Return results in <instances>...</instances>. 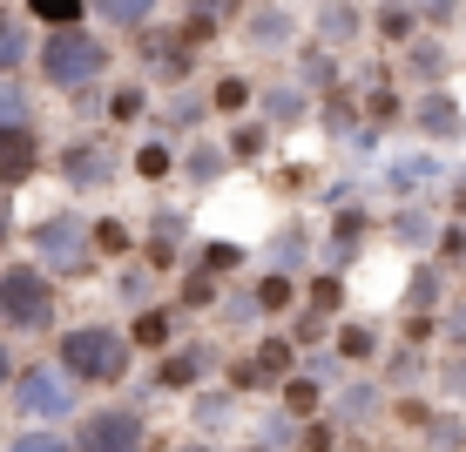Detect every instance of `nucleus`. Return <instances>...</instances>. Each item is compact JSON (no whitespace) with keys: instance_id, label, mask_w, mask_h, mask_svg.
Returning a JSON list of instances; mask_svg holds the SVG:
<instances>
[{"instance_id":"obj_1","label":"nucleus","mask_w":466,"mask_h":452,"mask_svg":"<svg viewBox=\"0 0 466 452\" xmlns=\"http://www.w3.org/2000/svg\"><path fill=\"white\" fill-rule=\"evenodd\" d=\"M41 82L47 88H61V95H82V88H95L108 75V47L95 41V35H82V21L75 27H55V35L41 41Z\"/></svg>"},{"instance_id":"obj_2","label":"nucleus","mask_w":466,"mask_h":452,"mask_svg":"<svg viewBox=\"0 0 466 452\" xmlns=\"http://www.w3.org/2000/svg\"><path fill=\"white\" fill-rule=\"evenodd\" d=\"M61 365L82 385H116L128 371V337L116 325H75V331H61Z\"/></svg>"},{"instance_id":"obj_3","label":"nucleus","mask_w":466,"mask_h":452,"mask_svg":"<svg viewBox=\"0 0 466 452\" xmlns=\"http://www.w3.org/2000/svg\"><path fill=\"white\" fill-rule=\"evenodd\" d=\"M0 317H7L14 331H47L55 325V277L47 270H0Z\"/></svg>"},{"instance_id":"obj_4","label":"nucleus","mask_w":466,"mask_h":452,"mask_svg":"<svg viewBox=\"0 0 466 452\" xmlns=\"http://www.w3.org/2000/svg\"><path fill=\"white\" fill-rule=\"evenodd\" d=\"M35 250H41V264L55 270V277H82L102 244L82 230V216H47V223H35Z\"/></svg>"},{"instance_id":"obj_5","label":"nucleus","mask_w":466,"mask_h":452,"mask_svg":"<svg viewBox=\"0 0 466 452\" xmlns=\"http://www.w3.org/2000/svg\"><path fill=\"white\" fill-rule=\"evenodd\" d=\"M75 371L68 365H27V378H14V406H21V418H68L75 412Z\"/></svg>"},{"instance_id":"obj_6","label":"nucleus","mask_w":466,"mask_h":452,"mask_svg":"<svg viewBox=\"0 0 466 452\" xmlns=\"http://www.w3.org/2000/svg\"><path fill=\"white\" fill-rule=\"evenodd\" d=\"M75 446L82 452H142V412L136 406H102L82 418V432H75Z\"/></svg>"},{"instance_id":"obj_7","label":"nucleus","mask_w":466,"mask_h":452,"mask_svg":"<svg viewBox=\"0 0 466 452\" xmlns=\"http://www.w3.org/2000/svg\"><path fill=\"white\" fill-rule=\"evenodd\" d=\"M116 149H108V142H68V149H61V183H68V189H88V196H95V189H108V183H116Z\"/></svg>"},{"instance_id":"obj_8","label":"nucleus","mask_w":466,"mask_h":452,"mask_svg":"<svg viewBox=\"0 0 466 452\" xmlns=\"http://www.w3.org/2000/svg\"><path fill=\"white\" fill-rule=\"evenodd\" d=\"M41 169V142H35V128L27 122H14V128H0V183H27V176Z\"/></svg>"},{"instance_id":"obj_9","label":"nucleus","mask_w":466,"mask_h":452,"mask_svg":"<svg viewBox=\"0 0 466 452\" xmlns=\"http://www.w3.org/2000/svg\"><path fill=\"white\" fill-rule=\"evenodd\" d=\"M142 68H149L156 82H183V75L197 68V61H189V27L183 35H149L142 41Z\"/></svg>"},{"instance_id":"obj_10","label":"nucleus","mask_w":466,"mask_h":452,"mask_svg":"<svg viewBox=\"0 0 466 452\" xmlns=\"http://www.w3.org/2000/svg\"><path fill=\"white\" fill-rule=\"evenodd\" d=\"M412 128H420V136H460V108H453V95H440V88H426V102L412 108Z\"/></svg>"},{"instance_id":"obj_11","label":"nucleus","mask_w":466,"mask_h":452,"mask_svg":"<svg viewBox=\"0 0 466 452\" xmlns=\"http://www.w3.org/2000/svg\"><path fill=\"white\" fill-rule=\"evenodd\" d=\"M446 68H453V55H446L440 41H412V55H406V75L420 88H440L446 82Z\"/></svg>"},{"instance_id":"obj_12","label":"nucleus","mask_w":466,"mask_h":452,"mask_svg":"<svg viewBox=\"0 0 466 452\" xmlns=\"http://www.w3.org/2000/svg\"><path fill=\"white\" fill-rule=\"evenodd\" d=\"M203 365H210V351H169L163 371H156V385H163V392H189V385L203 378Z\"/></svg>"},{"instance_id":"obj_13","label":"nucleus","mask_w":466,"mask_h":452,"mask_svg":"<svg viewBox=\"0 0 466 452\" xmlns=\"http://www.w3.org/2000/svg\"><path fill=\"white\" fill-rule=\"evenodd\" d=\"M244 41H250V47H278V41H291V14H250V21H244Z\"/></svg>"},{"instance_id":"obj_14","label":"nucleus","mask_w":466,"mask_h":452,"mask_svg":"<svg viewBox=\"0 0 466 452\" xmlns=\"http://www.w3.org/2000/svg\"><path fill=\"white\" fill-rule=\"evenodd\" d=\"M21 61H27V27L14 14H0V75H14Z\"/></svg>"},{"instance_id":"obj_15","label":"nucleus","mask_w":466,"mask_h":452,"mask_svg":"<svg viewBox=\"0 0 466 452\" xmlns=\"http://www.w3.org/2000/svg\"><path fill=\"white\" fill-rule=\"evenodd\" d=\"M149 7H156V0H95V14H102L108 27H142Z\"/></svg>"},{"instance_id":"obj_16","label":"nucleus","mask_w":466,"mask_h":452,"mask_svg":"<svg viewBox=\"0 0 466 452\" xmlns=\"http://www.w3.org/2000/svg\"><path fill=\"white\" fill-rule=\"evenodd\" d=\"M318 35H325V41H345V35H359V7H351V0L325 7V14H318Z\"/></svg>"},{"instance_id":"obj_17","label":"nucleus","mask_w":466,"mask_h":452,"mask_svg":"<svg viewBox=\"0 0 466 452\" xmlns=\"http://www.w3.org/2000/svg\"><path fill=\"white\" fill-rule=\"evenodd\" d=\"M35 108H27V88L14 82V75H0V128H14V122H27Z\"/></svg>"},{"instance_id":"obj_18","label":"nucleus","mask_w":466,"mask_h":452,"mask_svg":"<svg viewBox=\"0 0 466 452\" xmlns=\"http://www.w3.org/2000/svg\"><path fill=\"white\" fill-rule=\"evenodd\" d=\"M264 116L278 122V128L298 122V116H304V88H270V95H264Z\"/></svg>"},{"instance_id":"obj_19","label":"nucleus","mask_w":466,"mask_h":452,"mask_svg":"<svg viewBox=\"0 0 466 452\" xmlns=\"http://www.w3.org/2000/svg\"><path fill=\"white\" fill-rule=\"evenodd\" d=\"M27 14L47 21V27H75L82 21V0H27Z\"/></svg>"},{"instance_id":"obj_20","label":"nucleus","mask_w":466,"mask_h":452,"mask_svg":"<svg viewBox=\"0 0 466 452\" xmlns=\"http://www.w3.org/2000/svg\"><path fill=\"white\" fill-rule=\"evenodd\" d=\"M392 236H399V244H412V250H420V244H432V216H426V209H399Z\"/></svg>"},{"instance_id":"obj_21","label":"nucleus","mask_w":466,"mask_h":452,"mask_svg":"<svg viewBox=\"0 0 466 452\" xmlns=\"http://www.w3.org/2000/svg\"><path fill=\"white\" fill-rule=\"evenodd\" d=\"M183 176H197V183H217V176H223V156L210 149V142H197V149L183 156Z\"/></svg>"},{"instance_id":"obj_22","label":"nucleus","mask_w":466,"mask_h":452,"mask_svg":"<svg viewBox=\"0 0 466 452\" xmlns=\"http://www.w3.org/2000/svg\"><path fill=\"white\" fill-rule=\"evenodd\" d=\"M136 176H142V183H163V176H169V149H163V142H142V149H136Z\"/></svg>"},{"instance_id":"obj_23","label":"nucleus","mask_w":466,"mask_h":452,"mask_svg":"<svg viewBox=\"0 0 466 452\" xmlns=\"http://www.w3.org/2000/svg\"><path fill=\"white\" fill-rule=\"evenodd\" d=\"M7 452H82V446L61 439V432H21V439H14Z\"/></svg>"},{"instance_id":"obj_24","label":"nucleus","mask_w":466,"mask_h":452,"mask_svg":"<svg viewBox=\"0 0 466 452\" xmlns=\"http://www.w3.org/2000/svg\"><path fill=\"white\" fill-rule=\"evenodd\" d=\"M291 277H284V270H278V277H264V284H257V311H284V304H291Z\"/></svg>"},{"instance_id":"obj_25","label":"nucleus","mask_w":466,"mask_h":452,"mask_svg":"<svg viewBox=\"0 0 466 452\" xmlns=\"http://www.w3.org/2000/svg\"><path fill=\"white\" fill-rule=\"evenodd\" d=\"M440 270H420V277H412V290H406V304H412V311H432V304H440Z\"/></svg>"},{"instance_id":"obj_26","label":"nucleus","mask_w":466,"mask_h":452,"mask_svg":"<svg viewBox=\"0 0 466 452\" xmlns=\"http://www.w3.org/2000/svg\"><path fill=\"white\" fill-rule=\"evenodd\" d=\"M136 345H169V317L163 311H142L136 317Z\"/></svg>"},{"instance_id":"obj_27","label":"nucleus","mask_w":466,"mask_h":452,"mask_svg":"<svg viewBox=\"0 0 466 452\" xmlns=\"http://www.w3.org/2000/svg\"><path fill=\"white\" fill-rule=\"evenodd\" d=\"M142 108H149V95H142V88H116V102H108V116H116V122H136Z\"/></svg>"},{"instance_id":"obj_28","label":"nucleus","mask_w":466,"mask_h":452,"mask_svg":"<svg viewBox=\"0 0 466 452\" xmlns=\"http://www.w3.org/2000/svg\"><path fill=\"white\" fill-rule=\"evenodd\" d=\"M385 41H412V27H420V21H412V7H385Z\"/></svg>"},{"instance_id":"obj_29","label":"nucleus","mask_w":466,"mask_h":452,"mask_svg":"<svg viewBox=\"0 0 466 452\" xmlns=\"http://www.w3.org/2000/svg\"><path fill=\"white\" fill-rule=\"evenodd\" d=\"M217 108H223V116H237V108H250V82H237V75H230V82L217 88Z\"/></svg>"},{"instance_id":"obj_30","label":"nucleus","mask_w":466,"mask_h":452,"mask_svg":"<svg viewBox=\"0 0 466 452\" xmlns=\"http://www.w3.org/2000/svg\"><path fill=\"white\" fill-rule=\"evenodd\" d=\"M122 297H128V304H149V270H142V264L122 270Z\"/></svg>"},{"instance_id":"obj_31","label":"nucleus","mask_w":466,"mask_h":452,"mask_svg":"<svg viewBox=\"0 0 466 452\" xmlns=\"http://www.w3.org/2000/svg\"><path fill=\"white\" fill-rule=\"evenodd\" d=\"M284 406H291V412H311V406H318L311 378H284Z\"/></svg>"},{"instance_id":"obj_32","label":"nucleus","mask_w":466,"mask_h":452,"mask_svg":"<svg viewBox=\"0 0 466 452\" xmlns=\"http://www.w3.org/2000/svg\"><path fill=\"white\" fill-rule=\"evenodd\" d=\"M270 256H278V264H304V236H298V230H284L278 244H270Z\"/></svg>"},{"instance_id":"obj_33","label":"nucleus","mask_w":466,"mask_h":452,"mask_svg":"<svg viewBox=\"0 0 466 452\" xmlns=\"http://www.w3.org/2000/svg\"><path fill=\"white\" fill-rule=\"evenodd\" d=\"M304 82H311V88H331V55H304Z\"/></svg>"},{"instance_id":"obj_34","label":"nucleus","mask_w":466,"mask_h":452,"mask_svg":"<svg viewBox=\"0 0 466 452\" xmlns=\"http://www.w3.org/2000/svg\"><path fill=\"white\" fill-rule=\"evenodd\" d=\"M339 351H345V358H372V337H365L359 325H345V337H339Z\"/></svg>"},{"instance_id":"obj_35","label":"nucleus","mask_w":466,"mask_h":452,"mask_svg":"<svg viewBox=\"0 0 466 452\" xmlns=\"http://www.w3.org/2000/svg\"><path fill=\"white\" fill-rule=\"evenodd\" d=\"M203 264H210V270H237V264H244V250H230V244H210V250H203Z\"/></svg>"},{"instance_id":"obj_36","label":"nucleus","mask_w":466,"mask_h":452,"mask_svg":"<svg viewBox=\"0 0 466 452\" xmlns=\"http://www.w3.org/2000/svg\"><path fill=\"white\" fill-rule=\"evenodd\" d=\"M95 244H102V250H128V230H122V223H102V230H95Z\"/></svg>"},{"instance_id":"obj_37","label":"nucleus","mask_w":466,"mask_h":452,"mask_svg":"<svg viewBox=\"0 0 466 452\" xmlns=\"http://www.w3.org/2000/svg\"><path fill=\"white\" fill-rule=\"evenodd\" d=\"M446 337H453V345H466V304H453V311H446Z\"/></svg>"},{"instance_id":"obj_38","label":"nucleus","mask_w":466,"mask_h":452,"mask_svg":"<svg viewBox=\"0 0 466 452\" xmlns=\"http://www.w3.org/2000/svg\"><path fill=\"white\" fill-rule=\"evenodd\" d=\"M7 236H14V203H7V183H0V250H7Z\"/></svg>"},{"instance_id":"obj_39","label":"nucleus","mask_w":466,"mask_h":452,"mask_svg":"<svg viewBox=\"0 0 466 452\" xmlns=\"http://www.w3.org/2000/svg\"><path fill=\"white\" fill-rule=\"evenodd\" d=\"M230 149H237V156H257V149H264V136H257V128H237Z\"/></svg>"},{"instance_id":"obj_40","label":"nucleus","mask_w":466,"mask_h":452,"mask_svg":"<svg viewBox=\"0 0 466 452\" xmlns=\"http://www.w3.org/2000/svg\"><path fill=\"white\" fill-rule=\"evenodd\" d=\"M304 452H331V426H311V432H304Z\"/></svg>"},{"instance_id":"obj_41","label":"nucleus","mask_w":466,"mask_h":452,"mask_svg":"<svg viewBox=\"0 0 466 452\" xmlns=\"http://www.w3.org/2000/svg\"><path fill=\"white\" fill-rule=\"evenodd\" d=\"M440 250H446V256H466V230H446V236H440Z\"/></svg>"},{"instance_id":"obj_42","label":"nucleus","mask_w":466,"mask_h":452,"mask_svg":"<svg viewBox=\"0 0 466 452\" xmlns=\"http://www.w3.org/2000/svg\"><path fill=\"white\" fill-rule=\"evenodd\" d=\"M183 7H197V14H230L237 0H183Z\"/></svg>"},{"instance_id":"obj_43","label":"nucleus","mask_w":466,"mask_h":452,"mask_svg":"<svg viewBox=\"0 0 466 452\" xmlns=\"http://www.w3.org/2000/svg\"><path fill=\"white\" fill-rule=\"evenodd\" d=\"M7 385H14V351L0 345V392H7Z\"/></svg>"},{"instance_id":"obj_44","label":"nucleus","mask_w":466,"mask_h":452,"mask_svg":"<svg viewBox=\"0 0 466 452\" xmlns=\"http://www.w3.org/2000/svg\"><path fill=\"white\" fill-rule=\"evenodd\" d=\"M426 14H432V21H453V0H432Z\"/></svg>"},{"instance_id":"obj_45","label":"nucleus","mask_w":466,"mask_h":452,"mask_svg":"<svg viewBox=\"0 0 466 452\" xmlns=\"http://www.w3.org/2000/svg\"><path fill=\"white\" fill-rule=\"evenodd\" d=\"M446 378H453V392L466 398V365H453V371H446Z\"/></svg>"},{"instance_id":"obj_46","label":"nucleus","mask_w":466,"mask_h":452,"mask_svg":"<svg viewBox=\"0 0 466 452\" xmlns=\"http://www.w3.org/2000/svg\"><path fill=\"white\" fill-rule=\"evenodd\" d=\"M176 452H210V446H176Z\"/></svg>"}]
</instances>
